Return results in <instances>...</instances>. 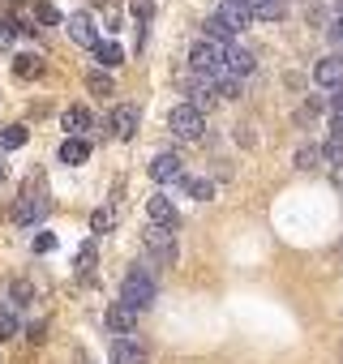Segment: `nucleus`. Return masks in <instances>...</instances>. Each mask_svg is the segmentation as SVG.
Returning a JSON list of instances; mask_svg holds the SVG:
<instances>
[{
  "label": "nucleus",
  "instance_id": "1",
  "mask_svg": "<svg viewBox=\"0 0 343 364\" xmlns=\"http://www.w3.org/2000/svg\"><path fill=\"white\" fill-rule=\"evenodd\" d=\"M189 65H194L198 77H206V82H215V86H219L223 77H232V69H228V48H223V43H211V39L194 43Z\"/></svg>",
  "mask_w": 343,
  "mask_h": 364
},
{
  "label": "nucleus",
  "instance_id": "2",
  "mask_svg": "<svg viewBox=\"0 0 343 364\" xmlns=\"http://www.w3.org/2000/svg\"><path fill=\"white\" fill-rule=\"evenodd\" d=\"M48 210H52V198H48L43 180H31V185L22 189V198L14 202V219L18 223H39V219H48Z\"/></svg>",
  "mask_w": 343,
  "mask_h": 364
},
{
  "label": "nucleus",
  "instance_id": "3",
  "mask_svg": "<svg viewBox=\"0 0 343 364\" xmlns=\"http://www.w3.org/2000/svg\"><path fill=\"white\" fill-rule=\"evenodd\" d=\"M120 300H125V304H133L137 313H142V309H150V304H154V279H150L146 270H137V266H133V270L125 274V283H120Z\"/></svg>",
  "mask_w": 343,
  "mask_h": 364
},
{
  "label": "nucleus",
  "instance_id": "4",
  "mask_svg": "<svg viewBox=\"0 0 343 364\" xmlns=\"http://www.w3.org/2000/svg\"><path fill=\"white\" fill-rule=\"evenodd\" d=\"M167 129L176 133V137H185V141H198V137H202V129H206V116H202L194 103H181V107H172Z\"/></svg>",
  "mask_w": 343,
  "mask_h": 364
},
{
  "label": "nucleus",
  "instance_id": "5",
  "mask_svg": "<svg viewBox=\"0 0 343 364\" xmlns=\"http://www.w3.org/2000/svg\"><path fill=\"white\" fill-rule=\"evenodd\" d=\"M146 215H150V223H154V228H167V232H176V228H181L176 206H172V198H163V193H154V198L146 202Z\"/></svg>",
  "mask_w": 343,
  "mask_h": 364
},
{
  "label": "nucleus",
  "instance_id": "6",
  "mask_svg": "<svg viewBox=\"0 0 343 364\" xmlns=\"http://www.w3.org/2000/svg\"><path fill=\"white\" fill-rule=\"evenodd\" d=\"M146 249H150V257H159L163 266L176 262V236H172L167 228H150V232H146Z\"/></svg>",
  "mask_w": 343,
  "mask_h": 364
},
{
  "label": "nucleus",
  "instance_id": "7",
  "mask_svg": "<svg viewBox=\"0 0 343 364\" xmlns=\"http://www.w3.org/2000/svg\"><path fill=\"white\" fill-rule=\"evenodd\" d=\"M103 321H107V330H112V334H120V338H125V334L137 326V309H133V304H125V300H112V304H107V313H103Z\"/></svg>",
  "mask_w": 343,
  "mask_h": 364
},
{
  "label": "nucleus",
  "instance_id": "8",
  "mask_svg": "<svg viewBox=\"0 0 343 364\" xmlns=\"http://www.w3.org/2000/svg\"><path fill=\"white\" fill-rule=\"evenodd\" d=\"M150 176L159 180V185H167V180H185V159L181 154H154Z\"/></svg>",
  "mask_w": 343,
  "mask_h": 364
},
{
  "label": "nucleus",
  "instance_id": "9",
  "mask_svg": "<svg viewBox=\"0 0 343 364\" xmlns=\"http://www.w3.org/2000/svg\"><path fill=\"white\" fill-rule=\"evenodd\" d=\"M65 31H69V39H73V43H82V48H99V35H95L90 14H69Z\"/></svg>",
  "mask_w": 343,
  "mask_h": 364
},
{
  "label": "nucleus",
  "instance_id": "10",
  "mask_svg": "<svg viewBox=\"0 0 343 364\" xmlns=\"http://www.w3.org/2000/svg\"><path fill=\"white\" fill-rule=\"evenodd\" d=\"M107 129H112L116 137H125V141H129V137L137 133V107H133V103H120V107L107 116Z\"/></svg>",
  "mask_w": 343,
  "mask_h": 364
},
{
  "label": "nucleus",
  "instance_id": "11",
  "mask_svg": "<svg viewBox=\"0 0 343 364\" xmlns=\"http://www.w3.org/2000/svg\"><path fill=\"white\" fill-rule=\"evenodd\" d=\"M313 82L317 86H330V90H343V60L339 56H326L313 65Z\"/></svg>",
  "mask_w": 343,
  "mask_h": 364
},
{
  "label": "nucleus",
  "instance_id": "12",
  "mask_svg": "<svg viewBox=\"0 0 343 364\" xmlns=\"http://www.w3.org/2000/svg\"><path fill=\"white\" fill-rule=\"evenodd\" d=\"M107 355H112V364H146V347L133 338H112Z\"/></svg>",
  "mask_w": 343,
  "mask_h": 364
},
{
  "label": "nucleus",
  "instance_id": "13",
  "mask_svg": "<svg viewBox=\"0 0 343 364\" xmlns=\"http://www.w3.org/2000/svg\"><path fill=\"white\" fill-rule=\"evenodd\" d=\"M86 159H90V141H86V137H65V141H60V163L78 167V163H86Z\"/></svg>",
  "mask_w": 343,
  "mask_h": 364
},
{
  "label": "nucleus",
  "instance_id": "14",
  "mask_svg": "<svg viewBox=\"0 0 343 364\" xmlns=\"http://www.w3.org/2000/svg\"><path fill=\"white\" fill-rule=\"evenodd\" d=\"M219 18H223V22H228V26H232L236 35H241V31H245V26L253 22V14H249V9L241 5V0H223V9H219Z\"/></svg>",
  "mask_w": 343,
  "mask_h": 364
},
{
  "label": "nucleus",
  "instance_id": "15",
  "mask_svg": "<svg viewBox=\"0 0 343 364\" xmlns=\"http://www.w3.org/2000/svg\"><path fill=\"white\" fill-rule=\"evenodd\" d=\"M60 124L69 129V137H82V133H86V129H90L95 120H90V112H86V107H78V103H73V107H65Z\"/></svg>",
  "mask_w": 343,
  "mask_h": 364
},
{
  "label": "nucleus",
  "instance_id": "16",
  "mask_svg": "<svg viewBox=\"0 0 343 364\" xmlns=\"http://www.w3.org/2000/svg\"><path fill=\"white\" fill-rule=\"evenodd\" d=\"M14 73H18L22 82H31V77H39V73H43V56H39V52H22V56L14 60Z\"/></svg>",
  "mask_w": 343,
  "mask_h": 364
},
{
  "label": "nucleus",
  "instance_id": "17",
  "mask_svg": "<svg viewBox=\"0 0 343 364\" xmlns=\"http://www.w3.org/2000/svg\"><path fill=\"white\" fill-rule=\"evenodd\" d=\"M95 257H99V253H95V240H86V245L78 249V262H73V270H78V279H82V283H90V279H95Z\"/></svg>",
  "mask_w": 343,
  "mask_h": 364
},
{
  "label": "nucleus",
  "instance_id": "18",
  "mask_svg": "<svg viewBox=\"0 0 343 364\" xmlns=\"http://www.w3.org/2000/svg\"><path fill=\"white\" fill-rule=\"evenodd\" d=\"M202 31H206V39H211V43H223V48H228V43H232V35H236L219 14H215V18H206V22H202Z\"/></svg>",
  "mask_w": 343,
  "mask_h": 364
},
{
  "label": "nucleus",
  "instance_id": "19",
  "mask_svg": "<svg viewBox=\"0 0 343 364\" xmlns=\"http://www.w3.org/2000/svg\"><path fill=\"white\" fill-rule=\"evenodd\" d=\"M228 69H232V77L253 73V52H245V48H228Z\"/></svg>",
  "mask_w": 343,
  "mask_h": 364
},
{
  "label": "nucleus",
  "instance_id": "20",
  "mask_svg": "<svg viewBox=\"0 0 343 364\" xmlns=\"http://www.w3.org/2000/svg\"><path fill=\"white\" fill-rule=\"evenodd\" d=\"M181 189H185L189 198H198V202H211V198H215V185H211V180H198V176H185Z\"/></svg>",
  "mask_w": 343,
  "mask_h": 364
},
{
  "label": "nucleus",
  "instance_id": "21",
  "mask_svg": "<svg viewBox=\"0 0 343 364\" xmlns=\"http://www.w3.org/2000/svg\"><path fill=\"white\" fill-rule=\"evenodd\" d=\"M26 146V124H5L0 129V150H22Z\"/></svg>",
  "mask_w": 343,
  "mask_h": 364
},
{
  "label": "nucleus",
  "instance_id": "22",
  "mask_svg": "<svg viewBox=\"0 0 343 364\" xmlns=\"http://www.w3.org/2000/svg\"><path fill=\"white\" fill-rule=\"evenodd\" d=\"M95 56H99V65H103V69H116V65L125 60V52H120V43H112V39H107V43L99 39V48H95Z\"/></svg>",
  "mask_w": 343,
  "mask_h": 364
},
{
  "label": "nucleus",
  "instance_id": "23",
  "mask_svg": "<svg viewBox=\"0 0 343 364\" xmlns=\"http://www.w3.org/2000/svg\"><path fill=\"white\" fill-rule=\"evenodd\" d=\"M35 18L43 26H65V18H60V9L52 5V0H35Z\"/></svg>",
  "mask_w": 343,
  "mask_h": 364
},
{
  "label": "nucleus",
  "instance_id": "24",
  "mask_svg": "<svg viewBox=\"0 0 343 364\" xmlns=\"http://www.w3.org/2000/svg\"><path fill=\"white\" fill-rule=\"evenodd\" d=\"M90 228H95V232H112V228H116V210H112V206H99V210L90 215Z\"/></svg>",
  "mask_w": 343,
  "mask_h": 364
},
{
  "label": "nucleus",
  "instance_id": "25",
  "mask_svg": "<svg viewBox=\"0 0 343 364\" xmlns=\"http://www.w3.org/2000/svg\"><path fill=\"white\" fill-rule=\"evenodd\" d=\"M86 90H90V95H112L116 82H112L107 73H90V77H86Z\"/></svg>",
  "mask_w": 343,
  "mask_h": 364
},
{
  "label": "nucleus",
  "instance_id": "26",
  "mask_svg": "<svg viewBox=\"0 0 343 364\" xmlns=\"http://www.w3.org/2000/svg\"><path fill=\"white\" fill-rule=\"evenodd\" d=\"M326 159V146H305L300 154H296V167H317Z\"/></svg>",
  "mask_w": 343,
  "mask_h": 364
},
{
  "label": "nucleus",
  "instance_id": "27",
  "mask_svg": "<svg viewBox=\"0 0 343 364\" xmlns=\"http://www.w3.org/2000/svg\"><path fill=\"white\" fill-rule=\"evenodd\" d=\"M18 22L14 18H0V52H5V48H14V39H18Z\"/></svg>",
  "mask_w": 343,
  "mask_h": 364
},
{
  "label": "nucleus",
  "instance_id": "28",
  "mask_svg": "<svg viewBox=\"0 0 343 364\" xmlns=\"http://www.w3.org/2000/svg\"><path fill=\"white\" fill-rule=\"evenodd\" d=\"M129 9H133V22H137V26H146V22H150V14H154V0H129Z\"/></svg>",
  "mask_w": 343,
  "mask_h": 364
},
{
  "label": "nucleus",
  "instance_id": "29",
  "mask_svg": "<svg viewBox=\"0 0 343 364\" xmlns=\"http://www.w3.org/2000/svg\"><path fill=\"white\" fill-rule=\"evenodd\" d=\"M14 334H18V317H14L9 309H0V343L14 338Z\"/></svg>",
  "mask_w": 343,
  "mask_h": 364
},
{
  "label": "nucleus",
  "instance_id": "30",
  "mask_svg": "<svg viewBox=\"0 0 343 364\" xmlns=\"http://www.w3.org/2000/svg\"><path fill=\"white\" fill-rule=\"evenodd\" d=\"M9 291H14V304H31V296H35V287H31L26 279H18V283H14Z\"/></svg>",
  "mask_w": 343,
  "mask_h": 364
},
{
  "label": "nucleus",
  "instance_id": "31",
  "mask_svg": "<svg viewBox=\"0 0 343 364\" xmlns=\"http://www.w3.org/2000/svg\"><path fill=\"white\" fill-rule=\"evenodd\" d=\"M52 249H56V236H48V232L35 236V253H52Z\"/></svg>",
  "mask_w": 343,
  "mask_h": 364
},
{
  "label": "nucleus",
  "instance_id": "32",
  "mask_svg": "<svg viewBox=\"0 0 343 364\" xmlns=\"http://www.w3.org/2000/svg\"><path fill=\"white\" fill-rule=\"evenodd\" d=\"M334 116H343V90L334 95Z\"/></svg>",
  "mask_w": 343,
  "mask_h": 364
},
{
  "label": "nucleus",
  "instance_id": "33",
  "mask_svg": "<svg viewBox=\"0 0 343 364\" xmlns=\"http://www.w3.org/2000/svg\"><path fill=\"white\" fill-rule=\"evenodd\" d=\"M334 39H339V43H343V18H339V22H334Z\"/></svg>",
  "mask_w": 343,
  "mask_h": 364
},
{
  "label": "nucleus",
  "instance_id": "34",
  "mask_svg": "<svg viewBox=\"0 0 343 364\" xmlns=\"http://www.w3.org/2000/svg\"><path fill=\"white\" fill-rule=\"evenodd\" d=\"M334 185H339V189H343V167H334Z\"/></svg>",
  "mask_w": 343,
  "mask_h": 364
},
{
  "label": "nucleus",
  "instance_id": "35",
  "mask_svg": "<svg viewBox=\"0 0 343 364\" xmlns=\"http://www.w3.org/2000/svg\"><path fill=\"white\" fill-rule=\"evenodd\" d=\"M5 176H9V167H5V159H0V185H5Z\"/></svg>",
  "mask_w": 343,
  "mask_h": 364
},
{
  "label": "nucleus",
  "instance_id": "36",
  "mask_svg": "<svg viewBox=\"0 0 343 364\" xmlns=\"http://www.w3.org/2000/svg\"><path fill=\"white\" fill-rule=\"evenodd\" d=\"M95 5H107V0H95Z\"/></svg>",
  "mask_w": 343,
  "mask_h": 364
}]
</instances>
